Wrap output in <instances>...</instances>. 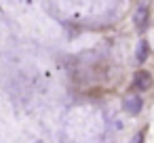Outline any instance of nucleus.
Instances as JSON below:
<instances>
[{
  "label": "nucleus",
  "instance_id": "f257e3e1",
  "mask_svg": "<svg viewBox=\"0 0 154 143\" xmlns=\"http://www.w3.org/2000/svg\"><path fill=\"white\" fill-rule=\"evenodd\" d=\"M141 107H143V101H141L139 95H127V97L122 99V109H125L129 116H137V114L141 112Z\"/></svg>",
  "mask_w": 154,
  "mask_h": 143
},
{
  "label": "nucleus",
  "instance_id": "f03ea898",
  "mask_svg": "<svg viewBox=\"0 0 154 143\" xmlns=\"http://www.w3.org/2000/svg\"><path fill=\"white\" fill-rule=\"evenodd\" d=\"M148 19H150V11H148V4H139L133 13V23L139 32H143L148 28Z\"/></svg>",
  "mask_w": 154,
  "mask_h": 143
},
{
  "label": "nucleus",
  "instance_id": "7ed1b4c3",
  "mask_svg": "<svg viewBox=\"0 0 154 143\" xmlns=\"http://www.w3.org/2000/svg\"><path fill=\"white\" fill-rule=\"evenodd\" d=\"M133 84H135V88H139V91H148V88L152 86V76H150L148 72H137V74L133 76Z\"/></svg>",
  "mask_w": 154,
  "mask_h": 143
},
{
  "label": "nucleus",
  "instance_id": "20e7f679",
  "mask_svg": "<svg viewBox=\"0 0 154 143\" xmlns=\"http://www.w3.org/2000/svg\"><path fill=\"white\" fill-rule=\"evenodd\" d=\"M148 55H150L148 42H146V40H139L137 46H135V59H137V63H143V61L148 59Z\"/></svg>",
  "mask_w": 154,
  "mask_h": 143
}]
</instances>
